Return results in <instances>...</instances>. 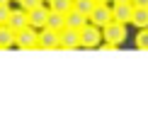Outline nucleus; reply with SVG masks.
Masks as SVG:
<instances>
[{
  "mask_svg": "<svg viewBox=\"0 0 148 124\" xmlns=\"http://www.w3.org/2000/svg\"><path fill=\"white\" fill-rule=\"evenodd\" d=\"M58 46L61 49H78L80 46V32L78 29H71V27L61 29L58 32Z\"/></svg>",
  "mask_w": 148,
  "mask_h": 124,
  "instance_id": "423d86ee",
  "label": "nucleus"
},
{
  "mask_svg": "<svg viewBox=\"0 0 148 124\" xmlns=\"http://www.w3.org/2000/svg\"><path fill=\"white\" fill-rule=\"evenodd\" d=\"M134 3H112V17L121 24H131V17H134Z\"/></svg>",
  "mask_w": 148,
  "mask_h": 124,
  "instance_id": "39448f33",
  "label": "nucleus"
},
{
  "mask_svg": "<svg viewBox=\"0 0 148 124\" xmlns=\"http://www.w3.org/2000/svg\"><path fill=\"white\" fill-rule=\"evenodd\" d=\"M95 3H109V0H95Z\"/></svg>",
  "mask_w": 148,
  "mask_h": 124,
  "instance_id": "4be33fe9",
  "label": "nucleus"
},
{
  "mask_svg": "<svg viewBox=\"0 0 148 124\" xmlns=\"http://www.w3.org/2000/svg\"><path fill=\"white\" fill-rule=\"evenodd\" d=\"M10 5H0V24H8V20H10Z\"/></svg>",
  "mask_w": 148,
  "mask_h": 124,
  "instance_id": "a211bd4d",
  "label": "nucleus"
},
{
  "mask_svg": "<svg viewBox=\"0 0 148 124\" xmlns=\"http://www.w3.org/2000/svg\"><path fill=\"white\" fill-rule=\"evenodd\" d=\"M131 24H136V27H148V10L143 8H136L134 10V17H131Z\"/></svg>",
  "mask_w": 148,
  "mask_h": 124,
  "instance_id": "2eb2a0df",
  "label": "nucleus"
},
{
  "mask_svg": "<svg viewBox=\"0 0 148 124\" xmlns=\"http://www.w3.org/2000/svg\"><path fill=\"white\" fill-rule=\"evenodd\" d=\"M102 39L109 41V44H114V46H119L121 41L126 39V24L112 20L109 24H104V27H102Z\"/></svg>",
  "mask_w": 148,
  "mask_h": 124,
  "instance_id": "f257e3e1",
  "label": "nucleus"
},
{
  "mask_svg": "<svg viewBox=\"0 0 148 124\" xmlns=\"http://www.w3.org/2000/svg\"><path fill=\"white\" fill-rule=\"evenodd\" d=\"M49 10L46 5H39V8H34V10H29V24H32L34 29H41V27H46V22H49Z\"/></svg>",
  "mask_w": 148,
  "mask_h": 124,
  "instance_id": "1a4fd4ad",
  "label": "nucleus"
},
{
  "mask_svg": "<svg viewBox=\"0 0 148 124\" xmlns=\"http://www.w3.org/2000/svg\"><path fill=\"white\" fill-rule=\"evenodd\" d=\"M112 3H131V0H112Z\"/></svg>",
  "mask_w": 148,
  "mask_h": 124,
  "instance_id": "aec40b11",
  "label": "nucleus"
},
{
  "mask_svg": "<svg viewBox=\"0 0 148 124\" xmlns=\"http://www.w3.org/2000/svg\"><path fill=\"white\" fill-rule=\"evenodd\" d=\"M102 41V27H97V24L88 22L83 29H80V46L85 49H97Z\"/></svg>",
  "mask_w": 148,
  "mask_h": 124,
  "instance_id": "f03ea898",
  "label": "nucleus"
},
{
  "mask_svg": "<svg viewBox=\"0 0 148 124\" xmlns=\"http://www.w3.org/2000/svg\"><path fill=\"white\" fill-rule=\"evenodd\" d=\"M0 5H10V0H0Z\"/></svg>",
  "mask_w": 148,
  "mask_h": 124,
  "instance_id": "412c9836",
  "label": "nucleus"
},
{
  "mask_svg": "<svg viewBox=\"0 0 148 124\" xmlns=\"http://www.w3.org/2000/svg\"><path fill=\"white\" fill-rule=\"evenodd\" d=\"M17 3H20V8L22 10H34V8H39V5H44V0H17Z\"/></svg>",
  "mask_w": 148,
  "mask_h": 124,
  "instance_id": "f3484780",
  "label": "nucleus"
},
{
  "mask_svg": "<svg viewBox=\"0 0 148 124\" xmlns=\"http://www.w3.org/2000/svg\"><path fill=\"white\" fill-rule=\"evenodd\" d=\"M49 10L61 12V15H68L73 10V0H49Z\"/></svg>",
  "mask_w": 148,
  "mask_h": 124,
  "instance_id": "ddd939ff",
  "label": "nucleus"
},
{
  "mask_svg": "<svg viewBox=\"0 0 148 124\" xmlns=\"http://www.w3.org/2000/svg\"><path fill=\"white\" fill-rule=\"evenodd\" d=\"M46 27H51V29H56V32H61V29H66V15H61V12H49V22H46Z\"/></svg>",
  "mask_w": 148,
  "mask_h": 124,
  "instance_id": "f8f14e48",
  "label": "nucleus"
},
{
  "mask_svg": "<svg viewBox=\"0 0 148 124\" xmlns=\"http://www.w3.org/2000/svg\"><path fill=\"white\" fill-rule=\"evenodd\" d=\"M90 22V17L88 15H83V12H78V10H71L68 15H66V27H71V29H83L85 24Z\"/></svg>",
  "mask_w": 148,
  "mask_h": 124,
  "instance_id": "9d476101",
  "label": "nucleus"
},
{
  "mask_svg": "<svg viewBox=\"0 0 148 124\" xmlns=\"http://www.w3.org/2000/svg\"><path fill=\"white\" fill-rule=\"evenodd\" d=\"M15 46L17 49H39V29H34L32 24L20 29L15 34Z\"/></svg>",
  "mask_w": 148,
  "mask_h": 124,
  "instance_id": "7ed1b4c3",
  "label": "nucleus"
},
{
  "mask_svg": "<svg viewBox=\"0 0 148 124\" xmlns=\"http://www.w3.org/2000/svg\"><path fill=\"white\" fill-rule=\"evenodd\" d=\"M15 29H10V24H0V49L15 46Z\"/></svg>",
  "mask_w": 148,
  "mask_h": 124,
  "instance_id": "9b49d317",
  "label": "nucleus"
},
{
  "mask_svg": "<svg viewBox=\"0 0 148 124\" xmlns=\"http://www.w3.org/2000/svg\"><path fill=\"white\" fill-rule=\"evenodd\" d=\"M46 3H49V0H46Z\"/></svg>",
  "mask_w": 148,
  "mask_h": 124,
  "instance_id": "5701e85b",
  "label": "nucleus"
},
{
  "mask_svg": "<svg viewBox=\"0 0 148 124\" xmlns=\"http://www.w3.org/2000/svg\"><path fill=\"white\" fill-rule=\"evenodd\" d=\"M136 46L138 49H148V27H141L136 32Z\"/></svg>",
  "mask_w": 148,
  "mask_h": 124,
  "instance_id": "dca6fc26",
  "label": "nucleus"
},
{
  "mask_svg": "<svg viewBox=\"0 0 148 124\" xmlns=\"http://www.w3.org/2000/svg\"><path fill=\"white\" fill-rule=\"evenodd\" d=\"M8 24H10V29H15V32H20V29L29 27V12H27V10H22V8L12 10V12H10Z\"/></svg>",
  "mask_w": 148,
  "mask_h": 124,
  "instance_id": "6e6552de",
  "label": "nucleus"
},
{
  "mask_svg": "<svg viewBox=\"0 0 148 124\" xmlns=\"http://www.w3.org/2000/svg\"><path fill=\"white\" fill-rule=\"evenodd\" d=\"M95 0H73V10H78V12H83V15H88L90 17V12L95 10Z\"/></svg>",
  "mask_w": 148,
  "mask_h": 124,
  "instance_id": "4468645a",
  "label": "nucleus"
},
{
  "mask_svg": "<svg viewBox=\"0 0 148 124\" xmlns=\"http://www.w3.org/2000/svg\"><path fill=\"white\" fill-rule=\"evenodd\" d=\"M39 49H58V32L51 27L39 29Z\"/></svg>",
  "mask_w": 148,
  "mask_h": 124,
  "instance_id": "0eeeda50",
  "label": "nucleus"
},
{
  "mask_svg": "<svg viewBox=\"0 0 148 124\" xmlns=\"http://www.w3.org/2000/svg\"><path fill=\"white\" fill-rule=\"evenodd\" d=\"M112 20H114L112 17V5H107V3H97L95 10L90 12V22L97 24V27H104V24H109Z\"/></svg>",
  "mask_w": 148,
  "mask_h": 124,
  "instance_id": "20e7f679",
  "label": "nucleus"
},
{
  "mask_svg": "<svg viewBox=\"0 0 148 124\" xmlns=\"http://www.w3.org/2000/svg\"><path fill=\"white\" fill-rule=\"evenodd\" d=\"M134 3V8H143V10H148V0H131Z\"/></svg>",
  "mask_w": 148,
  "mask_h": 124,
  "instance_id": "6ab92c4d",
  "label": "nucleus"
}]
</instances>
